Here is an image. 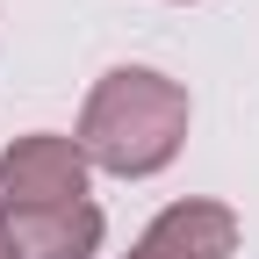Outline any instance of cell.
<instances>
[{
  "label": "cell",
  "instance_id": "obj_5",
  "mask_svg": "<svg viewBox=\"0 0 259 259\" xmlns=\"http://www.w3.org/2000/svg\"><path fill=\"white\" fill-rule=\"evenodd\" d=\"M130 259H158V252H144V245H137V252H130Z\"/></svg>",
  "mask_w": 259,
  "mask_h": 259
},
{
  "label": "cell",
  "instance_id": "obj_4",
  "mask_svg": "<svg viewBox=\"0 0 259 259\" xmlns=\"http://www.w3.org/2000/svg\"><path fill=\"white\" fill-rule=\"evenodd\" d=\"M144 252H158V259H231L238 252V216L223 202H173V209L151 216Z\"/></svg>",
  "mask_w": 259,
  "mask_h": 259
},
{
  "label": "cell",
  "instance_id": "obj_6",
  "mask_svg": "<svg viewBox=\"0 0 259 259\" xmlns=\"http://www.w3.org/2000/svg\"><path fill=\"white\" fill-rule=\"evenodd\" d=\"M0 259H8V252H0Z\"/></svg>",
  "mask_w": 259,
  "mask_h": 259
},
{
  "label": "cell",
  "instance_id": "obj_3",
  "mask_svg": "<svg viewBox=\"0 0 259 259\" xmlns=\"http://www.w3.org/2000/svg\"><path fill=\"white\" fill-rule=\"evenodd\" d=\"M101 245V209L58 202V209H0V252L8 259H87Z\"/></svg>",
  "mask_w": 259,
  "mask_h": 259
},
{
  "label": "cell",
  "instance_id": "obj_1",
  "mask_svg": "<svg viewBox=\"0 0 259 259\" xmlns=\"http://www.w3.org/2000/svg\"><path fill=\"white\" fill-rule=\"evenodd\" d=\"M187 144V87L151 72V65H115L79 108V151L87 166L115 180L166 173Z\"/></svg>",
  "mask_w": 259,
  "mask_h": 259
},
{
  "label": "cell",
  "instance_id": "obj_2",
  "mask_svg": "<svg viewBox=\"0 0 259 259\" xmlns=\"http://www.w3.org/2000/svg\"><path fill=\"white\" fill-rule=\"evenodd\" d=\"M87 151L79 137H58V130H36V137H15L8 158H0V209H58V202H87Z\"/></svg>",
  "mask_w": 259,
  "mask_h": 259
}]
</instances>
